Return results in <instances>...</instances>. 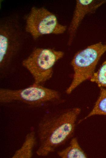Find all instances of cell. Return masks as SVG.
<instances>
[{"mask_svg":"<svg viewBox=\"0 0 106 158\" xmlns=\"http://www.w3.org/2000/svg\"><path fill=\"white\" fill-rule=\"evenodd\" d=\"M81 109L77 107L46 113L37 126V154L46 156L64 144L73 134Z\"/></svg>","mask_w":106,"mask_h":158,"instance_id":"1","label":"cell"},{"mask_svg":"<svg viewBox=\"0 0 106 158\" xmlns=\"http://www.w3.org/2000/svg\"><path fill=\"white\" fill-rule=\"evenodd\" d=\"M61 97L58 91L34 83L21 89H0L1 103L19 102L35 108L42 107L58 102Z\"/></svg>","mask_w":106,"mask_h":158,"instance_id":"2","label":"cell"},{"mask_svg":"<svg viewBox=\"0 0 106 158\" xmlns=\"http://www.w3.org/2000/svg\"><path fill=\"white\" fill-rule=\"evenodd\" d=\"M106 52V43L99 42L80 50L71 62L74 74L71 83L66 90L68 94L84 81L90 79L101 56Z\"/></svg>","mask_w":106,"mask_h":158,"instance_id":"3","label":"cell"},{"mask_svg":"<svg viewBox=\"0 0 106 158\" xmlns=\"http://www.w3.org/2000/svg\"><path fill=\"white\" fill-rule=\"evenodd\" d=\"M23 34L18 18L10 16L0 23V67L1 70L10 65L23 40Z\"/></svg>","mask_w":106,"mask_h":158,"instance_id":"4","label":"cell"},{"mask_svg":"<svg viewBox=\"0 0 106 158\" xmlns=\"http://www.w3.org/2000/svg\"><path fill=\"white\" fill-rule=\"evenodd\" d=\"M64 55V52L62 51L36 48L23 61L22 65L32 75L34 83L41 84L51 78L53 66Z\"/></svg>","mask_w":106,"mask_h":158,"instance_id":"5","label":"cell"},{"mask_svg":"<svg viewBox=\"0 0 106 158\" xmlns=\"http://www.w3.org/2000/svg\"><path fill=\"white\" fill-rule=\"evenodd\" d=\"M67 28L59 23L54 14L44 7H32L26 18L25 30L34 40L44 35L63 33Z\"/></svg>","mask_w":106,"mask_h":158,"instance_id":"6","label":"cell"},{"mask_svg":"<svg viewBox=\"0 0 106 158\" xmlns=\"http://www.w3.org/2000/svg\"><path fill=\"white\" fill-rule=\"evenodd\" d=\"M106 2L105 0H77L72 17L68 28V44L70 45L74 38L82 21L87 14L92 13Z\"/></svg>","mask_w":106,"mask_h":158,"instance_id":"7","label":"cell"},{"mask_svg":"<svg viewBox=\"0 0 106 158\" xmlns=\"http://www.w3.org/2000/svg\"><path fill=\"white\" fill-rule=\"evenodd\" d=\"M36 143V133L32 126L26 136L25 140L20 148L15 153L12 158H31Z\"/></svg>","mask_w":106,"mask_h":158,"instance_id":"8","label":"cell"},{"mask_svg":"<svg viewBox=\"0 0 106 158\" xmlns=\"http://www.w3.org/2000/svg\"><path fill=\"white\" fill-rule=\"evenodd\" d=\"M58 155L62 158H86L87 156L80 146L76 138H72L69 145L58 151Z\"/></svg>","mask_w":106,"mask_h":158,"instance_id":"9","label":"cell"},{"mask_svg":"<svg viewBox=\"0 0 106 158\" xmlns=\"http://www.w3.org/2000/svg\"><path fill=\"white\" fill-rule=\"evenodd\" d=\"M100 88L99 96L93 109L86 116L79 121L78 123L94 115H106V88Z\"/></svg>","mask_w":106,"mask_h":158,"instance_id":"10","label":"cell"},{"mask_svg":"<svg viewBox=\"0 0 106 158\" xmlns=\"http://www.w3.org/2000/svg\"><path fill=\"white\" fill-rule=\"evenodd\" d=\"M90 80L96 83L99 87L106 88V60L98 71L94 73Z\"/></svg>","mask_w":106,"mask_h":158,"instance_id":"11","label":"cell"}]
</instances>
